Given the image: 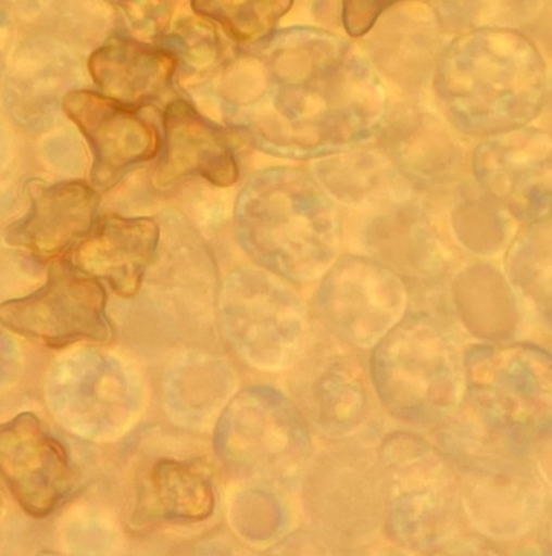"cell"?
Instances as JSON below:
<instances>
[{"label": "cell", "instance_id": "obj_19", "mask_svg": "<svg viewBox=\"0 0 552 556\" xmlns=\"http://www.w3.org/2000/svg\"><path fill=\"white\" fill-rule=\"evenodd\" d=\"M405 0H341V18L346 33L362 38L377 25L385 10Z\"/></svg>", "mask_w": 552, "mask_h": 556}, {"label": "cell", "instance_id": "obj_18", "mask_svg": "<svg viewBox=\"0 0 552 556\" xmlns=\"http://www.w3.org/2000/svg\"><path fill=\"white\" fill-rule=\"evenodd\" d=\"M136 39L159 42L172 26L173 0H108Z\"/></svg>", "mask_w": 552, "mask_h": 556}, {"label": "cell", "instance_id": "obj_14", "mask_svg": "<svg viewBox=\"0 0 552 556\" xmlns=\"http://www.w3.org/2000/svg\"><path fill=\"white\" fill-rule=\"evenodd\" d=\"M302 402L318 428L331 434L351 431L365 409L361 371L349 359H330L309 382Z\"/></svg>", "mask_w": 552, "mask_h": 556}, {"label": "cell", "instance_id": "obj_7", "mask_svg": "<svg viewBox=\"0 0 552 556\" xmlns=\"http://www.w3.org/2000/svg\"><path fill=\"white\" fill-rule=\"evenodd\" d=\"M63 113L85 136L92 152L91 186L109 191L129 172L161 153L158 128L138 110L88 89L70 91L62 101Z\"/></svg>", "mask_w": 552, "mask_h": 556}, {"label": "cell", "instance_id": "obj_5", "mask_svg": "<svg viewBox=\"0 0 552 556\" xmlns=\"http://www.w3.org/2000/svg\"><path fill=\"white\" fill-rule=\"evenodd\" d=\"M105 308L101 281L76 269L68 258H59L41 289L0 305V325L51 349L83 341L108 344L113 328Z\"/></svg>", "mask_w": 552, "mask_h": 556}, {"label": "cell", "instance_id": "obj_13", "mask_svg": "<svg viewBox=\"0 0 552 556\" xmlns=\"http://www.w3.org/2000/svg\"><path fill=\"white\" fill-rule=\"evenodd\" d=\"M211 476L201 463L161 459L149 469L138 491L133 521L198 522L214 513Z\"/></svg>", "mask_w": 552, "mask_h": 556}, {"label": "cell", "instance_id": "obj_16", "mask_svg": "<svg viewBox=\"0 0 552 556\" xmlns=\"http://www.w3.org/2000/svg\"><path fill=\"white\" fill-rule=\"evenodd\" d=\"M294 0H191L196 15L221 26L236 42L258 45L271 38Z\"/></svg>", "mask_w": 552, "mask_h": 556}, {"label": "cell", "instance_id": "obj_9", "mask_svg": "<svg viewBox=\"0 0 552 556\" xmlns=\"http://www.w3.org/2000/svg\"><path fill=\"white\" fill-rule=\"evenodd\" d=\"M29 210L9 226L5 242L41 262H54L72 252L98 223L99 194L91 185L65 181L49 185L29 179L25 185Z\"/></svg>", "mask_w": 552, "mask_h": 556}, {"label": "cell", "instance_id": "obj_8", "mask_svg": "<svg viewBox=\"0 0 552 556\" xmlns=\"http://www.w3.org/2000/svg\"><path fill=\"white\" fill-rule=\"evenodd\" d=\"M325 319L357 348L377 345L401 309L399 282L385 266L344 258L328 273L318 294Z\"/></svg>", "mask_w": 552, "mask_h": 556}, {"label": "cell", "instance_id": "obj_1", "mask_svg": "<svg viewBox=\"0 0 552 556\" xmlns=\"http://www.w3.org/2000/svg\"><path fill=\"white\" fill-rule=\"evenodd\" d=\"M223 78L226 119L255 148L281 159L333 155L371 138L387 96L374 70L331 36L288 33Z\"/></svg>", "mask_w": 552, "mask_h": 556}, {"label": "cell", "instance_id": "obj_3", "mask_svg": "<svg viewBox=\"0 0 552 556\" xmlns=\"http://www.w3.org/2000/svg\"><path fill=\"white\" fill-rule=\"evenodd\" d=\"M215 451L233 475L281 485L298 478L312 445L298 409L274 389L259 386L226 406L215 429Z\"/></svg>", "mask_w": 552, "mask_h": 556}, {"label": "cell", "instance_id": "obj_11", "mask_svg": "<svg viewBox=\"0 0 552 556\" xmlns=\"http://www.w3.org/2000/svg\"><path fill=\"white\" fill-rule=\"evenodd\" d=\"M162 123L165 142L154 173L155 188L170 189L191 176L217 188L236 185L238 159L221 126L183 99L165 106Z\"/></svg>", "mask_w": 552, "mask_h": 556}, {"label": "cell", "instance_id": "obj_6", "mask_svg": "<svg viewBox=\"0 0 552 556\" xmlns=\"http://www.w3.org/2000/svg\"><path fill=\"white\" fill-rule=\"evenodd\" d=\"M0 478L33 518L54 513L78 479L62 442L29 412L0 425Z\"/></svg>", "mask_w": 552, "mask_h": 556}, {"label": "cell", "instance_id": "obj_10", "mask_svg": "<svg viewBox=\"0 0 552 556\" xmlns=\"http://www.w3.org/2000/svg\"><path fill=\"white\" fill-rule=\"evenodd\" d=\"M161 251V226L148 216L105 215L73 248L70 262L79 271L109 282L116 295L136 298Z\"/></svg>", "mask_w": 552, "mask_h": 556}, {"label": "cell", "instance_id": "obj_12", "mask_svg": "<svg viewBox=\"0 0 552 556\" xmlns=\"http://www.w3.org/2000/svg\"><path fill=\"white\" fill-rule=\"evenodd\" d=\"M88 72L102 96L139 110L164 98L178 62L158 42L113 36L91 53Z\"/></svg>", "mask_w": 552, "mask_h": 556}, {"label": "cell", "instance_id": "obj_4", "mask_svg": "<svg viewBox=\"0 0 552 556\" xmlns=\"http://www.w3.org/2000/svg\"><path fill=\"white\" fill-rule=\"evenodd\" d=\"M221 321L233 351L255 368H286L301 352L304 309L288 288L264 273L238 269L228 276Z\"/></svg>", "mask_w": 552, "mask_h": 556}, {"label": "cell", "instance_id": "obj_2", "mask_svg": "<svg viewBox=\"0 0 552 556\" xmlns=\"http://www.w3.org/2000/svg\"><path fill=\"white\" fill-rule=\"evenodd\" d=\"M235 218L241 248L279 278L312 281L335 262L341 236L338 212L308 172L259 173L239 194Z\"/></svg>", "mask_w": 552, "mask_h": 556}, {"label": "cell", "instance_id": "obj_15", "mask_svg": "<svg viewBox=\"0 0 552 556\" xmlns=\"http://www.w3.org/2000/svg\"><path fill=\"white\" fill-rule=\"evenodd\" d=\"M231 372L221 359L188 358L166 376V409L178 422H201L228 397Z\"/></svg>", "mask_w": 552, "mask_h": 556}, {"label": "cell", "instance_id": "obj_17", "mask_svg": "<svg viewBox=\"0 0 552 556\" xmlns=\"http://www.w3.org/2000/svg\"><path fill=\"white\" fill-rule=\"evenodd\" d=\"M158 45L175 55L178 73L186 78L211 75L223 60V42L214 23L202 16L179 20Z\"/></svg>", "mask_w": 552, "mask_h": 556}]
</instances>
